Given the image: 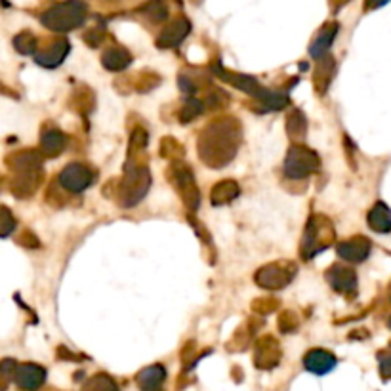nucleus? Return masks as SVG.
<instances>
[{
    "label": "nucleus",
    "mask_w": 391,
    "mask_h": 391,
    "mask_svg": "<svg viewBox=\"0 0 391 391\" xmlns=\"http://www.w3.org/2000/svg\"><path fill=\"white\" fill-rule=\"evenodd\" d=\"M84 18H86V8L83 2L69 0V2H64V4H58V6L48 10L42 18V23L54 31H69V29L80 25Z\"/></svg>",
    "instance_id": "1"
},
{
    "label": "nucleus",
    "mask_w": 391,
    "mask_h": 391,
    "mask_svg": "<svg viewBox=\"0 0 391 391\" xmlns=\"http://www.w3.org/2000/svg\"><path fill=\"white\" fill-rule=\"evenodd\" d=\"M319 167V157L308 148H292L287 157V174L292 178H306Z\"/></svg>",
    "instance_id": "2"
},
{
    "label": "nucleus",
    "mask_w": 391,
    "mask_h": 391,
    "mask_svg": "<svg viewBox=\"0 0 391 391\" xmlns=\"http://www.w3.org/2000/svg\"><path fill=\"white\" fill-rule=\"evenodd\" d=\"M13 382L21 391H37L46 382V368L35 363H23L13 368Z\"/></svg>",
    "instance_id": "3"
},
{
    "label": "nucleus",
    "mask_w": 391,
    "mask_h": 391,
    "mask_svg": "<svg viewBox=\"0 0 391 391\" xmlns=\"http://www.w3.org/2000/svg\"><path fill=\"white\" fill-rule=\"evenodd\" d=\"M92 178H94V176H92L90 170L86 167H83V164H69V167L61 172V176H59V181H61V186H64L65 189H69V191L73 193H78L90 186L92 181H94Z\"/></svg>",
    "instance_id": "4"
},
{
    "label": "nucleus",
    "mask_w": 391,
    "mask_h": 391,
    "mask_svg": "<svg viewBox=\"0 0 391 391\" xmlns=\"http://www.w3.org/2000/svg\"><path fill=\"white\" fill-rule=\"evenodd\" d=\"M336 365H338V361H336V357H334L330 351H327V349H311V351L303 357V366H306L309 372L317 374V376L328 374Z\"/></svg>",
    "instance_id": "5"
},
{
    "label": "nucleus",
    "mask_w": 391,
    "mask_h": 391,
    "mask_svg": "<svg viewBox=\"0 0 391 391\" xmlns=\"http://www.w3.org/2000/svg\"><path fill=\"white\" fill-rule=\"evenodd\" d=\"M292 279V271L281 270V265H270L258 273L256 281L262 282L265 289H282Z\"/></svg>",
    "instance_id": "6"
},
{
    "label": "nucleus",
    "mask_w": 391,
    "mask_h": 391,
    "mask_svg": "<svg viewBox=\"0 0 391 391\" xmlns=\"http://www.w3.org/2000/svg\"><path fill=\"white\" fill-rule=\"evenodd\" d=\"M167 378V371L162 365H153L143 368V371L136 376V382L140 384L141 391H153L161 390V384Z\"/></svg>",
    "instance_id": "7"
},
{
    "label": "nucleus",
    "mask_w": 391,
    "mask_h": 391,
    "mask_svg": "<svg viewBox=\"0 0 391 391\" xmlns=\"http://www.w3.org/2000/svg\"><path fill=\"white\" fill-rule=\"evenodd\" d=\"M338 252H340V256L346 258V260L363 262V260L368 256V252H371V243L363 237L351 239V241H347V243H342L340 246H338Z\"/></svg>",
    "instance_id": "8"
},
{
    "label": "nucleus",
    "mask_w": 391,
    "mask_h": 391,
    "mask_svg": "<svg viewBox=\"0 0 391 391\" xmlns=\"http://www.w3.org/2000/svg\"><path fill=\"white\" fill-rule=\"evenodd\" d=\"M368 224L378 233H387L391 231V210L384 203H378L368 214Z\"/></svg>",
    "instance_id": "9"
},
{
    "label": "nucleus",
    "mask_w": 391,
    "mask_h": 391,
    "mask_svg": "<svg viewBox=\"0 0 391 391\" xmlns=\"http://www.w3.org/2000/svg\"><path fill=\"white\" fill-rule=\"evenodd\" d=\"M189 32V23L186 20L174 21L172 25L168 27L167 31L162 32L161 39H159V44L161 46H176L180 44V40Z\"/></svg>",
    "instance_id": "10"
},
{
    "label": "nucleus",
    "mask_w": 391,
    "mask_h": 391,
    "mask_svg": "<svg viewBox=\"0 0 391 391\" xmlns=\"http://www.w3.org/2000/svg\"><path fill=\"white\" fill-rule=\"evenodd\" d=\"M69 52V44L65 42V40H58L56 44L52 46L50 50L44 52V54H40L37 61L40 65H46V67H56L58 64L64 61V56Z\"/></svg>",
    "instance_id": "11"
},
{
    "label": "nucleus",
    "mask_w": 391,
    "mask_h": 391,
    "mask_svg": "<svg viewBox=\"0 0 391 391\" xmlns=\"http://www.w3.org/2000/svg\"><path fill=\"white\" fill-rule=\"evenodd\" d=\"M328 281L336 290H353L355 289V275L351 271L344 270V267H334L328 273Z\"/></svg>",
    "instance_id": "12"
},
{
    "label": "nucleus",
    "mask_w": 391,
    "mask_h": 391,
    "mask_svg": "<svg viewBox=\"0 0 391 391\" xmlns=\"http://www.w3.org/2000/svg\"><path fill=\"white\" fill-rule=\"evenodd\" d=\"M336 32H338V25H327L319 32V37L315 39V42L311 44V54L317 56V58H323V54L330 48L332 44L334 37H336Z\"/></svg>",
    "instance_id": "13"
},
{
    "label": "nucleus",
    "mask_w": 391,
    "mask_h": 391,
    "mask_svg": "<svg viewBox=\"0 0 391 391\" xmlns=\"http://www.w3.org/2000/svg\"><path fill=\"white\" fill-rule=\"evenodd\" d=\"M239 193V187L233 181H224L212 189V203L214 205H224L227 200H231Z\"/></svg>",
    "instance_id": "14"
},
{
    "label": "nucleus",
    "mask_w": 391,
    "mask_h": 391,
    "mask_svg": "<svg viewBox=\"0 0 391 391\" xmlns=\"http://www.w3.org/2000/svg\"><path fill=\"white\" fill-rule=\"evenodd\" d=\"M128 64H130V56L124 50H119V48L109 50L105 56H103V65L111 71L124 69Z\"/></svg>",
    "instance_id": "15"
},
{
    "label": "nucleus",
    "mask_w": 391,
    "mask_h": 391,
    "mask_svg": "<svg viewBox=\"0 0 391 391\" xmlns=\"http://www.w3.org/2000/svg\"><path fill=\"white\" fill-rule=\"evenodd\" d=\"M279 363V349H277L275 342H271L270 349H265L263 346L258 347L256 355V365L262 366V368H271Z\"/></svg>",
    "instance_id": "16"
},
{
    "label": "nucleus",
    "mask_w": 391,
    "mask_h": 391,
    "mask_svg": "<svg viewBox=\"0 0 391 391\" xmlns=\"http://www.w3.org/2000/svg\"><path fill=\"white\" fill-rule=\"evenodd\" d=\"M65 145V138L59 132H48V134L42 136V148L50 157L58 155Z\"/></svg>",
    "instance_id": "17"
},
{
    "label": "nucleus",
    "mask_w": 391,
    "mask_h": 391,
    "mask_svg": "<svg viewBox=\"0 0 391 391\" xmlns=\"http://www.w3.org/2000/svg\"><path fill=\"white\" fill-rule=\"evenodd\" d=\"M83 391H119V385L113 382V378L105 376V374H97L94 378L84 385Z\"/></svg>",
    "instance_id": "18"
},
{
    "label": "nucleus",
    "mask_w": 391,
    "mask_h": 391,
    "mask_svg": "<svg viewBox=\"0 0 391 391\" xmlns=\"http://www.w3.org/2000/svg\"><path fill=\"white\" fill-rule=\"evenodd\" d=\"M380 374L384 376V380L391 378V351L380 353Z\"/></svg>",
    "instance_id": "19"
},
{
    "label": "nucleus",
    "mask_w": 391,
    "mask_h": 391,
    "mask_svg": "<svg viewBox=\"0 0 391 391\" xmlns=\"http://www.w3.org/2000/svg\"><path fill=\"white\" fill-rule=\"evenodd\" d=\"M387 2H390V0H366L365 8L366 10H374V8L384 6V4H387Z\"/></svg>",
    "instance_id": "20"
},
{
    "label": "nucleus",
    "mask_w": 391,
    "mask_h": 391,
    "mask_svg": "<svg viewBox=\"0 0 391 391\" xmlns=\"http://www.w3.org/2000/svg\"><path fill=\"white\" fill-rule=\"evenodd\" d=\"M390 328H391V319H390Z\"/></svg>",
    "instance_id": "21"
}]
</instances>
